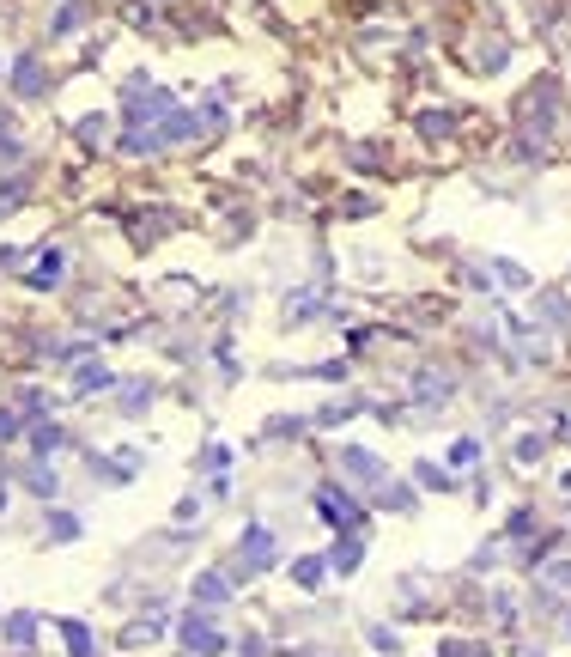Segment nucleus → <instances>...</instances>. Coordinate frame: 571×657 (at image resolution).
Here are the masks:
<instances>
[{
    "label": "nucleus",
    "instance_id": "obj_1",
    "mask_svg": "<svg viewBox=\"0 0 571 657\" xmlns=\"http://www.w3.org/2000/svg\"><path fill=\"white\" fill-rule=\"evenodd\" d=\"M67 645H73V657H92V633L86 627H67Z\"/></svg>",
    "mask_w": 571,
    "mask_h": 657
}]
</instances>
